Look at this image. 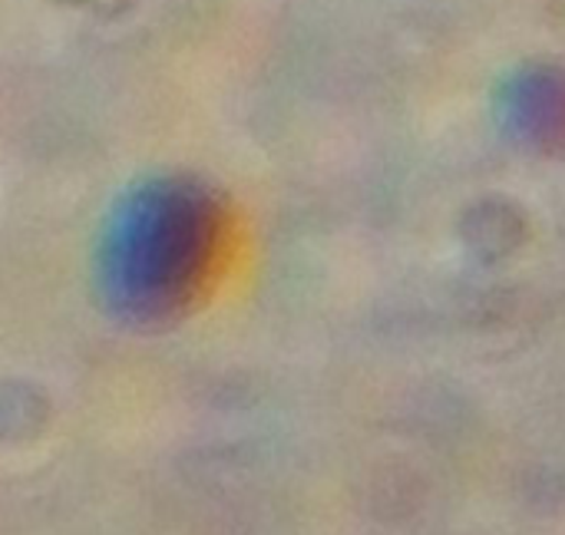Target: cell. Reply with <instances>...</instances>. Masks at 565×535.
I'll list each match as a JSON object with an SVG mask.
<instances>
[{"instance_id": "2", "label": "cell", "mask_w": 565, "mask_h": 535, "mask_svg": "<svg viewBox=\"0 0 565 535\" xmlns=\"http://www.w3.org/2000/svg\"><path fill=\"white\" fill-rule=\"evenodd\" d=\"M500 129L540 152L565 146V69L556 66H520L497 89Z\"/></svg>"}, {"instance_id": "1", "label": "cell", "mask_w": 565, "mask_h": 535, "mask_svg": "<svg viewBox=\"0 0 565 535\" xmlns=\"http://www.w3.org/2000/svg\"><path fill=\"white\" fill-rule=\"evenodd\" d=\"M212 235V202L185 179L129 189L109 215L106 278L122 298H152L179 285Z\"/></svg>"}]
</instances>
